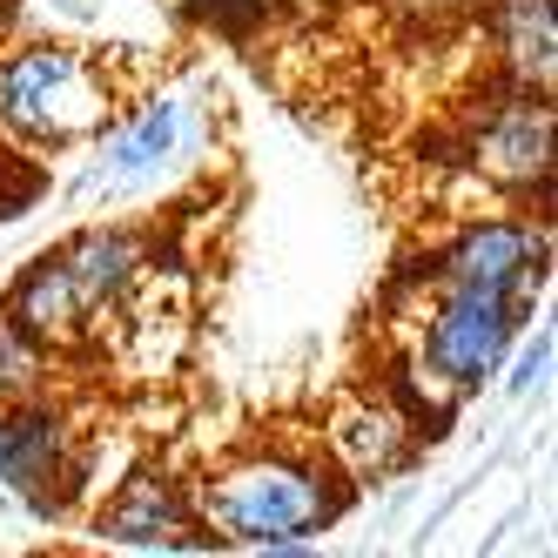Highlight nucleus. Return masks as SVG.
Wrapping results in <instances>:
<instances>
[{"label":"nucleus","mask_w":558,"mask_h":558,"mask_svg":"<svg viewBox=\"0 0 558 558\" xmlns=\"http://www.w3.org/2000/svg\"><path fill=\"white\" fill-rule=\"evenodd\" d=\"M343 505H350V477L316 451H290V445L235 451L195 485L203 532L229 545H269V551H296L316 532H330Z\"/></svg>","instance_id":"f257e3e1"},{"label":"nucleus","mask_w":558,"mask_h":558,"mask_svg":"<svg viewBox=\"0 0 558 558\" xmlns=\"http://www.w3.org/2000/svg\"><path fill=\"white\" fill-rule=\"evenodd\" d=\"M155 243H162V235H148V229H82V235H68L61 250L34 256L8 283L0 316L21 324L34 343H48L54 356L82 350L114 324V310L129 303Z\"/></svg>","instance_id":"f03ea898"},{"label":"nucleus","mask_w":558,"mask_h":558,"mask_svg":"<svg viewBox=\"0 0 558 558\" xmlns=\"http://www.w3.org/2000/svg\"><path fill=\"white\" fill-rule=\"evenodd\" d=\"M404 290H417V316H411V356H404L397 390H404V404L417 417H424V404H437V411L464 404V397L505 364L511 337L525 330V316H532V296H492V290H464V283H417V276L397 269L390 296H404Z\"/></svg>","instance_id":"7ed1b4c3"},{"label":"nucleus","mask_w":558,"mask_h":558,"mask_svg":"<svg viewBox=\"0 0 558 558\" xmlns=\"http://www.w3.org/2000/svg\"><path fill=\"white\" fill-rule=\"evenodd\" d=\"M114 122V74L101 54L68 41H34L0 61V135L27 155L88 148Z\"/></svg>","instance_id":"20e7f679"},{"label":"nucleus","mask_w":558,"mask_h":558,"mask_svg":"<svg viewBox=\"0 0 558 558\" xmlns=\"http://www.w3.org/2000/svg\"><path fill=\"white\" fill-rule=\"evenodd\" d=\"M209 148V122L189 95H155L129 122H108L95 135V162L74 182V203L95 195H162L175 175H189Z\"/></svg>","instance_id":"39448f33"},{"label":"nucleus","mask_w":558,"mask_h":558,"mask_svg":"<svg viewBox=\"0 0 558 558\" xmlns=\"http://www.w3.org/2000/svg\"><path fill=\"white\" fill-rule=\"evenodd\" d=\"M464 169L505 203H545L551 195V95L532 88H498L464 129Z\"/></svg>","instance_id":"423d86ee"},{"label":"nucleus","mask_w":558,"mask_h":558,"mask_svg":"<svg viewBox=\"0 0 558 558\" xmlns=\"http://www.w3.org/2000/svg\"><path fill=\"white\" fill-rule=\"evenodd\" d=\"M545 256H551L545 222L485 216V222H464L445 250H430L404 276H417V283H464V290H492V296H538Z\"/></svg>","instance_id":"0eeeda50"},{"label":"nucleus","mask_w":558,"mask_h":558,"mask_svg":"<svg viewBox=\"0 0 558 558\" xmlns=\"http://www.w3.org/2000/svg\"><path fill=\"white\" fill-rule=\"evenodd\" d=\"M95 538L129 545V551H182V545H209L203 518H195V492H182V477L162 464H142L122 477L101 511H95Z\"/></svg>","instance_id":"6e6552de"},{"label":"nucleus","mask_w":558,"mask_h":558,"mask_svg":"<svg viewBox=\"0 0 558 558\" xmlns=\"http://www.w3.org/2000/svg\"><path fill=\"white\" fill-rule=\"evenodd\" d=\"M74 477V430L48 397L0 404V485L21 492L34 511H54L61 485Z\"/></svg>","instance_id":"1a4fd4ad"},{"label":"nucleus","mask_w":558,"mask_h":558,"mask_svg":"<svg viewBox=\"0 0 558 558\" xmlns=\"http://www.w3.org/2000/svg\"><path fill=\"white\" fill-rule=\"evenodd\" d=\"M417 437H424V417L404 404V390L397 397H384V390L350 397V404H337L330 424H324V445H330V458H337V471L350 485H371V477L404 471Z\"/></svg>","instance_id":"9d476101"},{"label":"nucleus","mask_w":558,"mask_h":558,"mask_svg":"<svg viewBox=\"0 0 558 558\" xmlns=\"http://www.w3.org/2000/svg\"><path fill=\"white\" fill-rule=\"evenodd\" d=\"M477 27H485V54L498 82L551 95L558 74V8L551 0H477Z\"/></svg>","instance_id":"9b49d317"},{"label":"nucleus","mask_w":558,"mask_h":558,"mask_svg":"<svg viewBox=\"0 0 558 558\" xmlns=\"http://www.w3.org/2000/svg\"><path fill=\"white\" fill-rule=\"evenodd\" d=\"M54 384V350L34 343L21 324L0 316V404H27V397H48Z\"/></svg>","instance_id":"f8f14e48"},{"label":"nucleus","mask_w":558,"mask_h":558,"mask_svg":"<svg viewBox=\"0 0 558 558\" xmlns=\"http://www.w3.org/2000/svg\"><path fill=\"white\" fill-rule=\"evenodd\" d=\"M175 8L195 27L222 34V41H256V34H269L283 21V0H175Z\"/></svg>","instance_id":"ddd939ff"},{"label":"nucleus","mask_w":558,"mask_h":558,"mask_svg":"<svg viewBox=\"0 0 558 558\" xmlns=\"http://www.w3.org/2000/svg\"><path fill=\"white\" fill-rule=\"evenodd\" d=\"M397 14H411V21H424V27H445V21L477 14V0H397Z\"/></svg>","instance_id":"4468645a"},{"label":"nucleus","mask_w":558,"mask_h":558,"mask_svg":"<svg viewBox=\"0 0 558 558\" xmlns=\"http://www.w3.org/2000/svg\"><path fill=\"white\" fill-rule=\"evenodd\" d=\"M545 350H551V343H545V337H538V343H532V350H525V364H518V377H511V384H518V390H525V384H532V377H538V364H545Z\"/></svg>","instance_id":"2eb2a0df"},{"label":"nucleus","mask_w":558,"mask_h":558,"mask_svg":"<svg viewBox=\"0 0 558 558\" xmlns=\"http://www.w3.org/2000/svg\"><path fill=\"white\" fill-rule=\"evenodd\" d=\"M8 14H14V0H0V21H8Z\"/></svg>","instance_id":"dca6fc26"}]
</instances>
